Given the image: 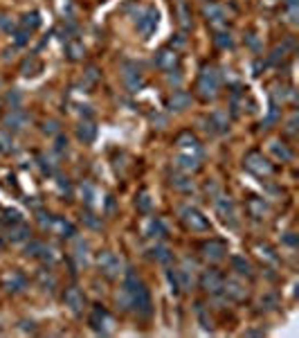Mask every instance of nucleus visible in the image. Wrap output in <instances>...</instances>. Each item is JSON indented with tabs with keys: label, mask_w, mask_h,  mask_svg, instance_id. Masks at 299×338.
Listing matches in <instances>:
<instances>
[{
	"label": "nucleus",
	"mask_w": 299,
	"mask_h": 338,
	"mask_svg": "<svg viewBox=\"0 0 299 338\" xmlns=\"http://www.w3.org/2000/svg\"><path fill=\"white\" fill-rule=\"evenodd\" d=\"M218 88H220V77H218L216 68L205 66L203 72H201V77H198V84H196L198 95H201L205 102L214 100V97L218 95Z\"/></svg>",
	"instance_id": "f257e3e1"
},
{
	"label": "nucleus",
	"mask_w": 299,
	"mask_h": 338,
	"mask_svg": "<svg viewBox=\"0 0 299 338\" xmlns=\"http://www.w3.org/2000/svg\"><path fill=\"white\" fill-rule=\"evenodd\" d=\"M90 327L97 334H102V336H108L110 331L115 329V320H113V316L108 314L106 309H102V306H94L92 309V314H90Z\"/></svg>",
	"instance_id": "f03ea898"
},
{
	"label": "nucleus",
	"mask_w": 299,
	"mask_h": 338,
	"mask_svg": "<svg viewBox=\"0 0 299 338\" xmlns=\"http://www.w3.org/2000/svg\"><path fill=\"white\" fill-rule=\"evenodd\" d=\"M243 165H245V169L252 171L254 176H270L272 171H275V167H272V163H268V160L263 158V153H259V151H250L248 156H245V160H243Z\"/></svg>",
	"instance_id": "7ed1b4c3"
},
{
	"label": "nucleus",
	"mask_w": 299,
	"mask_h": 338,
	"mask_svg": "<svg viewBox=\"0 0 299 338\" xmlns=\"http://www.w3.org/2000/svg\"><path fill=\"white\" fill-rule=\"evenodd\" d=\"M180 219L191 232H207L209 230V221L205 219L196 207H182L180 210Z\"/></svg>",
	"instance_id": "20e7f679"
},
{
	"label": "nucleus",
	"mask_w": 299,
	"mask_h": 338,
	"mask_svg": "<svg viewBox=\"0 0 299 338\" xmlns=\"http://www.w3.org/2000/svg\"><path fill=\"white\" fill-rule=\"evenodd\" d=\"M135 18H138L140 34L144 36V39H149V36L155 32V27H157V12L153 7H144L140 14H135Z\"/></svg>",
	"instance_id": "39448f33"
},
{
	"label": "nucleus",
	"mask_w": 299,
	"mask_h": 338,
	"mask_svg": "<svg viewBox=\"0 0 299 338\" xmlns=\"http://www.w3.org/2000/svg\"><path fill=\"white\" fill-rule=\"evenodd\" d=\"M122 259L119 257H115L113 253H102L99 255V268H102V273L106 275V278L110 280H115V278H119L122 275Z\"/></svg>",
	"instance_id": "423d86ee"
},
{
	"label": "nucleus",
	"mask_w": 299,
	"mask_h": 338,
	"mask_svg": "<svg viewBox=\"0 0 299 338\" xmlns=\"http://www.w3.org/2000/svg\"><path fill=\"white\" fill-rule=\"evenodd\" d=\"M201 253L205 259H209V262H220V259L225 257V253H227V246H225V241H220V239H209V241H205L201 246Z\"/></svg>",
	"instance_id": "0eeeda50"
},
{
	"label": "nucleus",
	"mask_w": 299,
	"mask_h": 338,
	"mask_svg": "<svg viewBox=\"0 0 299 338\" xmlns=\"http://www.w3.org/2000/svg\"><path fill=\"white\" fill-rule=\"evenodd\" d=\"M124 84L130 93H138L144 88V77H142L140 68L138 66H130V64H124Z\"/></svg>",
	"instance_id": "6e6552de"
},
{
	"label": "nucleus",
	"mask_w": 299,
	"mask_h": 338,
	"mask_svg": "<svg viewBox=\"0 0 299 338\" xmlns=\"http://www.w3.org/2000/svg\"><path fill=\"white\" fill-rule=\"evenodd\" d=\"M201 287L207 291V293H220L223 291V275L218 273V270H205L201 275Z\"/></svg>",
	"instance_id": "1a4fd4ad"
},
{
	"label": "nucleus",
	"mask_w": 299,
	"mask_h": 338,
	"mask_svg": "<svg viewBox=\"0 0 299 338\" xmlns=\"http://www.w3.org/2000/svg\"><path fill=\"white\" fill-rule=\"evenodd\" d=\"M27 122H29L27 113L20 111V108H12V113L5 115V129L7 131H23L27 127Z\"/></svg>",
	"instance_id": "9d476101"
},
{
	"label": "nucleus",
	"mask_w": 299,
	"mask_h": 338,
	"mask_svg": "<svg viewBox=\"0 0 299 338\" xmlns=\"http://www.w3.org/2000/svg\"><path fill=\"white\" fill-rule=\"evenodd\" d=\"M173 165H176L180 171H185V174H191V171H198L201 169V156H193V153H178L176 160H173Z\"/></svg>",
	"instance_id": "9b49d317"
},
{
	"label": "nucleus",
	"mask_w": 299,
	"mask_h": 338,
	"mask_svg": "<svg viewBox=\"0 0 299 338\" xmlns=\"http://www.w3.org/2000/svg\"><path fill=\"white\" fill-rule=\"evenodd\" d=\"M155 66L160 68V70H167V72H173V68H178V52L176 50H160L155 54Z\"/></svg>",
	"instance_id": "f8f14e48"
},
{
	"label": "nucleus",
	"mask_w": 299,
	"mask_h": 338,
	"mask_svg": "<svg viewBox=\"0 0 299 338\" xmlns=\"http://www.w3.org/2000/svg\"><path fill=\"white\" fill-rule=\"evenodd\" d=\"M63 300H65V304L70 306L72 314H79V311L83 309V304H86V298H83V293H81V291H79L77 287L65 289V293H63Z\"/></svg>",
	"instance_id": "ddd939ff"
},
{
	"label": "nucleus",
	"mask_w": 299,
	"mask_h": 338,
	"mask_svg": "<svg viewBox=\"0 0 299 338\" xmlns=\"http://www.w3.org/2000/svg\"><path fill=\"white\" fill-rule=\"evenodd\" d=\"M223 291L227 298L236 300V302H241V300L248 298V289L243 287V284H239L236 280H223Z\"/></svg>",
	"instance_id": "4468645a"
},
{
	"label": "nucleus",
	"mask_w": 299,
	"mask_h": 338,
	"mask_svg": "<svg viewBox=\"0 0 299 338\" xmlns=\"http://www.w3.org/2000/svg\"><path fill=\"white\" fill-rule=\"evenodd\" d=\"M191 104V95L187 90H173V95L167 100V108L169 111H185Z\"/></svg>",
	"instance_id": "2eb2a0df"
},
{
	"label": "nucleus",
	"mask_w": 299,
	"mask_h": 338,
	"mask_svg": "<svg viewBox=\"0 0 299 338\" xmlns=\"http://www.w3.org/2000/svg\"><path fill=\"white\" fill-rule=\"evenodd\" d=\"M3 284H5V289L12 291V293H20V291L27 287V280H25L23 273H18V270H12L9 275H5Z\"/></svg>",
	"instance_id": "dca6fc26"
},
{
	"label": "nucleus",
	"mask_w": 299,
	"mask_h": 338,
	"mask_svg": "<svg viewBox=\"0 0 299 338\" xmlns=\"http://www.w3.org/2000/svg\"><path fill=\"white\" fill-rule=\"evenodd\" d=\"M176 144H178V149H187V153L203 156V151H201V144H198V140L193 138V135L189 133V131H185V133H180V135H178Z\"/></svg>",
	"instance_id": "f3484780"
},
{
	"label": "nucleus",
	"mask_w": 299,
	"mask_h": 338,
	"mask_svg": "<svg viewBox=\"0 0 299 338\" xmlns=\"http://www.w3.org/2000/svg\"><path fill=\"white\" fill-rule=\"evenodd\" d=\"M214 205H216V212L220 214V219H223L225 223L234 219V203H232L229 196H218V199L214 201Z\"/></svg>",
	"instance_id": "a211bd4d"
},
{
	"label": "nucleus",
	"mask_w": 299,
	"mask_h": 338,
	"mask_svg": "<svg viewBox=\"0 0 299 338\" xmlns=\"http://www.w3.org/2000/svg\"><path fill=\"white\" fill-rule=\"evenodd\" d=\"M77 138L81 140V142H92L94 138H97V127L90 122V119H83L81 124L77 127Z\"/></svg>",
	"instance_id": "6ab92c4d"
},
{
	"label": "nucleus",
	"mask_w": 299,
	"mask_h": 338,
	"mask_svg": "<svg viewBox=\"0 0 299 338\" xmlns=\"http://www.w3.org/2000/svg\"><path fill=\"white\" fill-rule=\"evenodd\" d=\"M245 207H248L252 219H263V217L268 214V205L263 203V199H256V196H252Z\"/></svg>",
	"instance_id": "aec40b11"
},
{
	"label": "nucleus",
	"mask_w": 299,
	"mask_h": 338,
	"mask_svg": "<svg viewBox=\"0 0 299 338\" xmlns=\"http://www.w3.org/2000/svg\"><path fill=\"white\" fill-rule=\"evenodd\" d=\"M50 230H54L56 235H61V237H72V235H75V226L68 223L65 219H61V217H54V219H52Z\"/></svg>",
	"instance_id": "412c9836"
},
{
	"label": "nucleus",
	"mask_w": 299,
	"mask_h": 338,
	"mask_svg": "<svg viewBox=\"0 0 299 338\" xmlns=\"http://www.w3.org/2000/svg\"><path fill=\"white\" fill-rule=\"evenodd\" d=\"M29 235H31V232H29V228L27 226H25V223L23 221H20V223H16V226H12V228H9V241H27V239H29Z\"/></svg>",
	"instance_id": "4be33fe9"
},
{
	"label": "nucleus",
	"mask_w": 299,
	"mask_h": 338,
	"mask_svg": "<svg viewBox=\"0 0 299 338\" xmlns=\"http://www.w3.org/2000/svg\"><path fill=\"white\" fill-rule=\"evenodd\" d=\"M65 54L70 61H79L83 59V54H86V48H83V43H79L77 39H70L65 43Z\"/></svg>",
	"instance_id": "5701e85b"
},
{
	"label": "nucleus",
	"mask_w": 299,
	"mask_h": 338,
	"mask_svg": "<svg viewBox=\"0 0 299 338\" xmlns=\"http://www.w3.org/2000/svg\"><path fill=\"white\" fill-rule=\"evenodd\" d=\"M203 14H205V18L212 20V23H220V20L225 18V9L220 7V5H216V3L205 5V7H203Z\"/></svg>",
	"instance_id": "b1692460"
},
{
	"label": "nucleus",
	"mask_w": 299,
	"mask_h": 338,
	"mask_svg": "<svg viewBox=\"0 0 299 338\" xmlns=\"http://www.w3.org/2000/svg\"><path fill=\"white\" fill-rule=\"evenodd\" d=\"M171 185H173V190H178V192H193V180L189 178V176H182V174H176V176H171Z\"/></svg>",
	"instance_id": "393cba45"
},
{
	"label": "nucleus",
	"mask_w": 299,
	"mask_h": 338,
	"mask_svg": "<svg viewBox=\"0 0 299 338\" xmlns=\"http://www.w3.org/2000/svg\"><path fill=\"white\" fill-rule=\"evenodd\" d=\"M232 268H234L239 275H248V278H252V266H250V262H248L245 257H241V255H234V257H232Z\"/></svg>",
	"instance_id": "a878e982"
},
{
	"label": "nucleus",
	"mask_w": 299,
	"mask_h": 338,
	"mask_svg": "<svg viewBox=\"0 0 299 338\" xmlns=\"http://www.w3.org/2000/svg\"><path fill=\"white\" fill-rule=\"evenodd\" d=\"M176 14H178V25H180L182 29H191V16H189V12H187V5L185 3H178V7H176Z\"/></svg>",
	"instance_id": "bb28decb"
},
{
	"label": "nucleus",
	"mask_w": 299,
	"mask_h": 338,
	"mask_svg": "<svg viewBox=\"0 0 299 338\" xmlns=\"http://www.w3.org/2000/svg\"><path fill=\"white\" fill-rule=\"evenodd\" d=\"M20 25H23V29H27L31 34L36 27H41V14L39 12H31V14H25L23 20H20Z\"/></svg>",
	"instance_id": "cd10ccee"
},
{
	"label": "nucleus",
	"mask_w": 299,
	"mask_h": 338,
	"mask_svg": "<svg viewBox=\"0 0 299 338\" xmlns=\"http://www.w3.org/2000/svg\"><path fill=\"white\" fill-rule=\"evenodd\" d=\"M270 151L277 156V158H281V160H290L292 158V153H290V149L286 147V144H281V142H277V140H272L270 142Z\"/></svg>",
	"instance_id": "c85d7f7f"
},
{
	"label": "nucleus",
	"mask_w": 299,
	"mask_h": 338,
	"mask_svg": "<svg viewBox=\"0 0 299 338\" xmlns=\"http://www.w3.org/2000/svg\"><path fill=\"white\" fill-rule=\"evenodd\" d=\"M209 122H212V127H214V131H220V133H225L227 131V115L225 113H214L212 117H209Z\"/></svg>",
	"instance_id": "c756f323"
},
{
	"label": "nucleus",
	"mask_w": 299,
	"mask_h": 338,
	"mask_svg": "<svg viewBox=\"0 0 299 338\" xmlns=\"http://www.w3.org/2000/svg\"><path fill=\"white\" fill-rule=\"evenodd\" d=\"M36 70H41V64H39V59L36 56H27V59L23 61V66H20V72L23 75H36Z\"/></svg>",
	"instance_id": "7c9ffc66"
},
{
	"label": "nucleus",
	"mask_w": 299,
	"mask_h": 338,
	"mask_svg": "<svg viewBox=\"0 0 299 338\" xmlns=\"http://www.w3.org/2000/svg\"><path fill=\"white\" fill-rule=\"evenodd\" d=\"M146 235H149V237H164L167 235V228L162 226L160 219H151L149 221V228H146Z\"/></svg>",
	"instance_id": "2f4dec72"
},
{
	"label": "nucleus",
	"mask_w": 299,
	"mask_h": 338,
	"mask_svg": "<svg viewBox=\"0 0 299 338\" xmlns=\"http://www.w3.org/2000/svg\"><path fill=\"white\" fill-rule=\"evenodd\" d=\"M0 151L3 153H12L14 151V140L9 131H0Z\"/></svg>",
	"instance_id": "473e14b6"
},
{
	"label": "nucleus",
	"mask_w": 299,
	"mask_h": 338,
	"mask_svg": "<svg viewBox=\"0 0 299 338\" xmlns=\"http://www.w3.org/2000/svg\"><path fill=\"white\" fill-rule=\"evenodd\" d=\"M39 163H41V171H43L45 176H54V174H56V163H52V158H47V156H41Z\"/></svg>",
	"instance_id": "72a5a7b5"
},
{
	"label": "nucleus",
	"mask_w": 299,
	"mask_h": 338,
	"mask_svg": "<svg viewBox=\"0 0 299 338\" xmlns=\"http://www.w3.org/2000/svg\"><path fill=\"white\" fill-rule=\"evenodd\" d=\"M39 282H41V284H43V287H50V291H52V289H54V287H56V280H54V278H52V275H50V273H47V270H45V268H41V270H39Z\"/></svg>",
	"instance_id": "f704fd0d"
},
{
	"label": "nucleus",
	"mask_w": 299,
	"mask_h": 338,
	"mask_svg": "<svg viewBox=\"0 0 299 338\" xmlns=\"http://www.w3.org/2000/svg\"><path fill=\"white\" fill-rule=\"evenodd\" d=\"M153 257L157 259V262H171V253L169 251H167V248L164 246H155L153 248Z\"/></svg>",
	"instance_id": "c9c22d12"
},
{
	"label": "nucleus",
	"mask_w": 299,
	"mask_h": 338,
	"mask_svg": "<svg viewBox=\"0 0 299 338\" xmlns=\"http://www.w3.org/2000/svg\"><path fill=\"white\" fill-rule=\"evenodd\" d=\"M214 43H216L218 48H229V45H232V36H229L227 32H218L216 36H214Z\"/></svg>",
	"instance_id": "e433bc0d"
},
{
	"label": "nucleus",
	"mask_w": 299,
	"mask_h": 338,
	"mask_svg": "<svg viewBox=\"0 0 299 338\" xmlns=\"http://www.w3.org/2000/svg\"><path fill=\"white\" fill-rule=\"evenodd\" d=\"M3 221H5V223H12V226H16V223H20L23 219H20V212H18V210H5Z\"/></svg>",
	"instance_id": "4c0bfd02"
},
{
	"label": "nucleus",
	"mask_w": 299,
	"mask_h": 338,
	"mask_svg": "<svg viewBox=\"0 0 299 338\" xmlns=\"http://www.w3.org/2000/svg\"><path fill=\"white\" fill-rule=\"evenodd\" d=\"M196 314H198V320L203 322V327H205V329H209V331H212V320H207V314H205V306H203L201 302L196 304Z\"/></svg>",
	"instance_id": "58836bf2"
},
{
	"label": "nucleus",
	"mask_w": 299,
	"mask_h": 338,
	"mask_svg": "<svg viewBox=\"0 0 299 338\" xmlns=\"http://www.w3.org/2000/svg\"><path fill=\"white\" fill-rule=\"evenodd\" d=\"M138 210H140V212H149V210H151V199H149V194H146V192H142V194H140V199H138Z\"/></svg>",
	"instance_id": "ea45409f"
},
{
	"label": "nucleus",
	"mask_w": 299,
	"mask_h": 338,
	"mask_svg": "<svg viewBox=\"0 0 299 338\" xmlns=\"http://www.w3.org/2000/svg\"><path fill=\"white\" fill-rule=\"evenodd\" d=\"M41 251H43V243H41V241H29L27 248H25V253L31 255V257H39Z\"/></svg>",
	"instance_id": "a19ab883"
},
{
	"label": "nucleus",
	"mask_w": 299,
	"mask_h": 338,
	"mask_svg": "<svg viewBox=\"0 0 299 338\" xmlns=\"http://www.w3.org/2000/svg\"><path fill=\"white\" fill-rule=\"evenodd\" d=\"M83 77L88 79V84H97V81H99V70L94 66H90L86 72H83Z\"/></svg>",
	"instance_id": "79ce46f5"
},
{
	"label": "nucleus",
	"mask_w": 299,
	"mask_h": 338,
	"mask_svg": "<svg viewBox=\"0 0 299 338\" xmlns=\"http://www.w3.org/2000/svg\"><path fill=\"white\" fill-rule=\"evenodd\" d=\"M43 131H45V133H50V135L59 133V122H54V119H50V122H45Z\"/></svg>",
	"instance_id": "37998d69"
},
{
	"label": "nucleus",
	"mask_w": 299,
	"mask_h": 338,
	"mask_svg": "<svg viewBox=\"0 0 299 338\" xmlns=\"http://www.w3.org/2000/svg\"><path fill=\"white\" fill-rule=\"evenodd\" d=\"M56 153H63V151H65V149H68V138H65V135H59V138H56Z\"/></svg>",
	"instance_id": "c03bdc74"
},
{
	"label": "nucleus",
	"mask_w": 299,
	"mask_h": 338,
	"mask_svg": "<svg viewBox=\"0 0 299 338\" xmlns=\"http://www.w3.org/2000/svg\"><path fill=\"white\" fill-rule=\"evenodd\" d=\"M14 36H16V45H25V43H27L29 32H27V29H20V32H16Z\"/></svg>",
	"instance_id": "a18cd8bd"
},
{
	"label": "nucleus",
	"mask_w": 299,
	"mask_h": 338,
	"mask_svg": "<svg viewBox=\"0 0 299 338\" xmlns=\"http://www.w3.org/2000/svg\"><path fill=\"white\" fill-rule=\"evenodd\" d=\"M81 192H86V203H88V205H92V196H94V190H92V187L88 185V183H83V185H81Z\"/></svg>",
	"instance_id": "49530a36"
},
{
	"label": "nucleus",
	"mask_w": 299,
	"mask_h": 338,
	"mask_svg": "<svg viewBox=\"0 0 299 338\" xmlns=\"http://www.w3.org/2000/svg\"><path fill=\"white\" fill-rule=\"evenodd\" d=\"M83 221H86L90 228H102V221H99V219H94L92 214H83Z\"/></svg>",
	"instance_id": "de8ad7c7"
},
{
	"label": "nucleus",
	"mask_w": 299,
	"mask_h": 338,
	"mask_svg": "<svg viewBox=\"0 0 299 338\" xmlns=\"http://www.w3.org/2000/svg\"><path fill=\"white\" fill-rule=\"evenodd\" d=\"M52 219H54V217H52V214H39V221H41V226H43V228H47V230H50V223H52Z\"/></svg>",
	"instance_id": "09e8293b"
},
{
	"label": "nucleus",
	"mask_w": 299,
	"mask_h": 338,
	"mask_svg": "<svg viewBox=\"0 0 299 338\" xmlns=\"http://www.w3.org/2000/svg\"><path fill=\"white\" fill-rule=\"evenodd\" d=\"M185 43H187V39H185L182 34H178V39H171V41H169V45H171V48H173V45H176V48H182Z\"/></svg>",
	"instance_id": "8fccbe9b"
},
{
	"label": "nucleus",
	"mask_w": 299,
	"mask_h": 338,
	"mask_svg": "<svg viewBox=\"0 0 299 338\" xmlns=\"http://www.w3.org/2000/svg\"><path fill=\"white\" fill-rule=\"evenodd\" d=\"M295 127H297V115H292L290 122H288V129H286V131L290 133V135H295Z\"/></svg>",
	"instance_id": "3c124183"
},
{
	"label": "nucleus",
	"mask_w": 299,
	"mask_h": 338,
	"mask_svg": "<svg viewBox=\"0 0 299 338\" xmlns=\"http://www.w3.org/2000/svg\"><path fill=\"white\" fill-rule=\"evenodd\" d=\"M59 187H61V192H70V183H68V178L59 176Z\"/></svg>",
	"instance_id": "603ef678"
}]
</instances>
